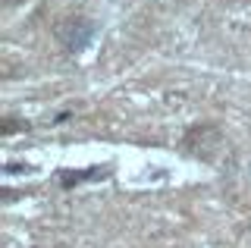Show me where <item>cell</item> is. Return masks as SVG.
Masks as SVG:
<instances>
[{
	"label": "cell",
	"instance_id": "6",
	"mask_svg": "<svg viewBox=\"0 0 251 248\" xmlns=\"http://www.w3.org/2000/svg\"><path fill=\"white\" fill-rule=\"evenodd\" d=\"M31 248H38V245H31Z\"/></svg>",
	"mask_w": 251,
	"mask_h": 248
},
{
	"label": "cell",
	"instance_id": "5",
	"mask_svg": "<svg viewBox=\"0 0 251 248\" xmlns=\"http://www.w3.org/2000/svg\"><path fill=\"white\" fill-rule=\"evenodd\" d=\"M28 0H0V6H3V10H16V6H25Z\"/></svg>",
	"mask_w": 251,
	"mask_h": 248
},
{
	"label": "cell",
	"instance_id": "3",
	"mask_svg": "<svg viewBox=\"0 0 251 248\" xmlns=\"http://www.w3.org/2000/svg\"><path fill=\"white\" fill-rule=\"evenodd\" d=\"M113 164H91V167H60L53 173V182H57L60 192H75L82 185H94V182H107L113 176Z\"/></svg>",
	"mask_w": 251,
	"mask_h": 248
},
{
	"label": "cell",
	"instance_id": "4",
	"mask_svg": "<svg viewBox=\"0 0 251 248\" xmlns=\"http://www.w3.org/2000/svg\"><path fill=\"white\" fill-rule=\"evenodd\" d=\"M28 129H31V123L22 120V116L6 113L3 120H0V135H3V138H13V135H19V132H28Z\"/></svg>",
	"mask_w": 251,
	"mask_h": 248
},
{
	"label": "cell",
	"instance_id": "1",
	"mask_svg": "<svg viewBox=\"0 0 251 248\" xmlns=\"http://www.w3.org/2000/svg\"><path fill=\"white\" fill-rule=\"evenodd\" d=\"M179 154L188 160H198V164L214 167L226 157L229 151V138H226V129L220 126L217 120H198V123H188L179 135Z\"/></svg>",
	"mask_w": 251,
	"mask_h": 248
},
{
	"label": "cell",
	"instance_id": "2",
	"mask_svg": "<svg viewBox=\"0 0 251 248\" xmlns=\"http://www.w3.org/2000/svg\"><path fill=\"white\" fill-rule=\"evenodd\" d=\"M50 32H53L60 48L66 50L69 57H75V53H85L94 44L100 25L91 16H85V13H66V16H60L57 22H53Z\"/></svg>",
	"mask_w": 251,
	"mask_h": 248
},
{
	"label": "cell",
	"instance_id": "7",
	"mask_svg": "<svg viewBox=\"0 0 251 248\" xmlns=\"http://www.w3.org/2000/svg\"><path fill=\"white\" fill-rule=\"evenodd\" d=\"M248 32H251V28H248Z\"/></svg>",
	"mask_w": 251,
	"mask_h": 248
}]
</instances>
